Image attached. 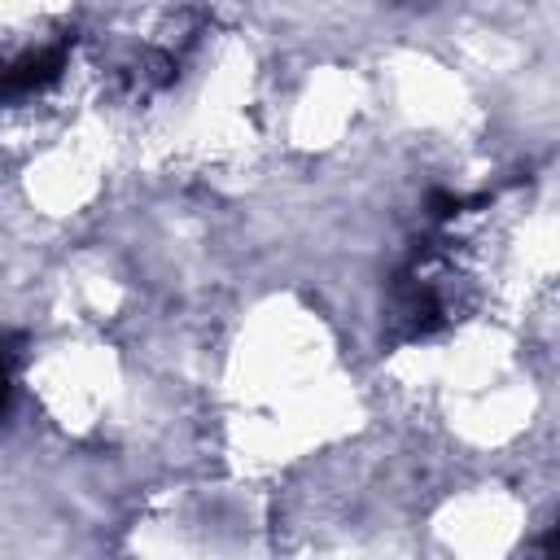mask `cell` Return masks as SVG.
<instances>
[{
	"label": "cell",
	"instance_id": "obj_1",
	"mask_svg": "<svg viewBox=\"0 0 560 560\" xmlns=\"http://www.w3.org/2000/svg\"><path fill=\"white\" fill-rule=\"evenodd\" d=\"M61 66H66V44L26 48V52L0 61V101H13V96H31V92L52 88L61 79Z\"/></svg>",
	"mask_w": 560,
	"mask_h": 560
},
{
	"label": "cell",
	"instance_id": "obj_2",
	"mask_svg": "<svg viewBox=\"0 0 560 560\" xmlns=\"http://www.w3.org/2000/svg\"><path fill=\"white\" fill-rule=\"evenodd\" d=\"M9 398H13V368H9V354L0 350V416L9 411Z\"/></svg>",
	"mask_w": 560,
	"mask_h": 560
}]
</instances>
